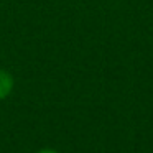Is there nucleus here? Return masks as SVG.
I'll return each instance as SVG.
<instances>
[{"label":"nucleus","instance_id":"nucleus-1","mask_svg":"<svg viewBox=\"0 0 153 153\" xmlns=\"http://www.w3.org/2000/svg\"><path fill=\"white\" fill-rule=\"evenodd\" d=\"M15 87V79L8 71L0 69V100L7 99Z\"/></svg>","mask_w":153,"mask_h":153},{"label":"nucleus","instance_id":"nucleus-2","mask_svg":"<svg viewBox=\"0 0 153 153\" xmlns=\"http://www.w3.org/2000/svg\"><path fill=\"white\" fill-rule=\"evenodd\" d=\"M38 153H58L56 150H50V148H46V150H40Z\"/></svg>","mask_w":153,"mask_h":153}]
</instances>
